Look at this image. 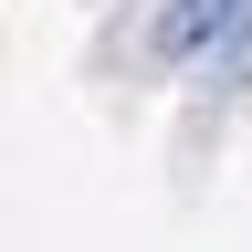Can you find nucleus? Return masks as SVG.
<instances>
[{
	"label": "nucleus",
	"mask_w": 252,
	"mask_h": 252,
	"mask_svg": "<svg viewBox=\"0 0 252 252\" xmlns=\"http://www.w3.org/2000/svg\"><path fill=\"white\" fill-rule=\"evenodd\" d=\"M158 53L242 74L252 63V0H168V11H158Z\"/></svg>",
	"instance_id": "obj_1"
}]
</instances>
